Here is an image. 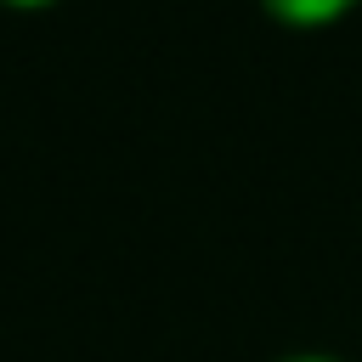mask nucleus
<instances>
[{
    "instance_id": "obj_2",
    "label": "nucleus",
    "mask_w": 362,
    "mask_h": 362,
    "mask_svg": "<svg viewBox=\"0 0 362 362\" xmlns=\"http://www.w3.org/2000/svg\"><path fill=\"white\" fill-rule=\"evenodd\" d=\"M0 6H17V11H34V6H51V0H0Z\"/></svg>"
},
{
    "instance_id": "obj_3",
    "label": "nucleus",
    "mask_w": 362,
    "mask_h": 362,
    "mask_svg": "<svg viewBox=\"0 0 362 362\" xmlns=\"http://www.w3.org/2000/svg\"><path fill=\"white\" fill-rule=\"evenodd\" d=\"M283 362H339V356H283Z\"/></svg>"
},
{
    "instance_id": "obj_1",
    "label": "nucleus",
    "mask_w": 362,
    "mask_h": 362,
    "mask_svg": "<svg viewBox=\"0 0 362 362\" xmlns=\"http://www.w3.org/2000/svg\"><path fill=\"white\" fill-rule=\"evenodd\" d=\"M283 28H328L345 11H356V0H260Z\"/></svg>"
}]
</instances>
